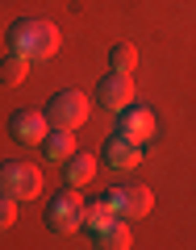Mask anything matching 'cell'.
I'll list each match as a JSON object with an SVG mask.
<instances>
[{
	"label": "cell",
	"mask_w": 196,
	"mask_h": 250,
	"mask_svg": "<svg viewBox=\"0 0 196 250\" xmlns=\"http://www.w3.org/2000/svg\"><path fill=\"white\" fill-rule=\"evenodd\" d=\"M50 134V121H46V108H17V113L9 117V138L13 142H38L42 146V138Z\"/></svg>",
	"instance_id": "cell-7"
},
{
	"label": "cell",
	"mask_w": 196,
	"mask_h": 250,
	"mask_svg": "<svg viewBox=\"0 0 196 250\" xmlns=\"http://www.w3.org/2000/svg\"><path fill=\"white\" fill-rule=\"evenodd\" d=\"M109 200H113V208L121 217H130V221H138V217H146L154 208V196L146 184H117L109 188Z\"/></svg>",
	"instance_id": "cell-5"
},
{
	"label": "cell",
	"mask_w": 196,
	"mask_h": 250,
	"mask_svg": "<svg viewBox=\"0 0 196 250\" xmlns=\"http://www.w3.org/2000/svg\"><path fill=\"white\" fill-rule=\"evenodd\" d=\"M92 175H96V154H88V150H75L63 163V184L67 188H84Z\"/></svg>",
	"instance_id": "cell-10"
},
{
	"label": "cell",
	"mask_w": 196,
	"mask_h": 250,
	"mask_svg": "<svg viewBox=\"0 0 196 250\" xmlns=\"http://www.w3.org/2000/svg\"><path fill=\"white\" fill-rule=\"evenodd\" d=\"M4 42H9V50L25 54L29 62H42L59 50L63 38H59V25L46 21V17H17L9 25V34H4Z\"/></svg>",
	"instance_id": "cell-1"
},
{
	"label": "cell",
	"mask_w": 196,
	"mask_h": 250,
	"mask_svg": "<svg viewBox=\"0 0 196 250\" xmlns=\"http://www.w3.org/2000/svg\"><path fill=\"white\" fill-rule=\"evenodd\" d=\"M109 67H113V71H130V75H134V67H138V46H134V42H117L113 50H109Z\"/></svg>",
	"instance_id": "cell-15"
},
{
	"label": "cell",
	"mask_w": 196,
	"mask_h": 250,
	"mask_svg": "<svg viewBox=\"0 0 196 250\" xmlns=\"http://www.w3.org/2000/svg\"><path fill=\"white\" fill-rule=\"evenodd\" d=\"M96 104L113 108V113H121V108L134 104V80H130V71H109L105 80L96 83Z\"/></svg>",
	"instance_id": "cell-6"
},
{
	"label": "cell",
	"mask_w": 196,
	"mask_h": 250,
	"mask_svg": "<svg viewBox=\"0 0 196 250\" xmlns=\"http://www.w3.org/2000/svg\"><path fill=\"white\" fill-rule=\"evenodd\" d=\"M113 217H117V208H113V200H109V192H105V196H96L92 205H84V229L96 238V233L105 229Z\"/></svg>",
	"instance_id": "cell-13"
},
{
	"label": "cell",
	"mask_w": 196,
	"mask_h": 250,
	"mask_svg": "<svg viewBox=\"0 0 196 250\" xmlns=\"http://www.w3.org/2000/svg\"><path fill=\"white\" fill-rule=\"evenodd\" d=\"M0 188L17 200H34L42 192V171L25 159H4L0 163Z\"/></svg>",
	"instance_id": "cell-3"
},
{
	"label": "cell",
	"mask_w": 196,
	"mask_h": 250,
	"mask_svg": "<svg viewBox=\"0 0 196 250\" xmlns=\"http://www.w3.org/2000/svg\"><path fill=\"white\" fill-rule=\"evenodd\" d=\"M130 242H134V233H130V217H121V213H117L113 221L96 233V246H100V250H125Z\"/></svg>",
	"instance_id": "cell-12"
},
{
	"label": "cell",
	"mask_w": 196,
	"mask_h": 250,
	"mask_svg": "<svg viewBox=\"0 0 196 250\" xmlns=\"http://www.w3.org/2000/svg\"><path fill=\"white\" fill-rule=\"evenodd\" d=\"M71 134H75V129H59V125H50V134L42 138V154L50 163H67L75 154V138Z\"/></svg>",
	"instance_id": "cell-11"
},
{
	"label": "cell",
	"mask_w": 196,
	"mask_h": 250,
	"mask_svg": "<svg viewBox=\"0 0 196 250\" xmlns=\"http://www.w3.org/2000/svg\"><path fill=\"white\" fill-rule=\"evenodd\" d=\"M88 92H80V88H63V92H54L50 100H46V121L50 125H59V129H80L84 121H88Z\"/></svg>",
	"instance_id": "cell-2"
},
{
	"label": "cell",
	"mask_w": 196,
	"mask_h": 250,
	"mask_svg": "<svg viewBox=\"0 0 196 250\" xmlns=\"http://www.w3.org/2000/svg\"><path fill=\"white\" fill-rule=\"evenodd\" d=\"M138 159H142V146L130 142V138H121V134H113L105 146H100V163L113 167V171H134Z\"/></svg>",
	"instance_id": "cell-9"
},
{
	"label": "cell",
	"mask_w": 196,
	"mask_h": 250,
	"mask_svg": "<svg viewBox=\"0 0 196 250\" xmlns=\"http://www.w3.org/2000/svg\"><path fill=\"white\" fill-rule=\"evenodd\" d=\"M17 221V196H9L4 188H0V229H9Z\"/></svg>",
	"instance_id": "cell-16"
},
{
	"label": "cell",
	"mask_w": 196,
	"mask_h": 250,
	"mask_svg": "<svg viewBox=\"0 0 196 250\" xmlns=\"http://www.w3.org/2000/svg\"><path fill=\"white\" fill-rule=\"evenodd\" d=\"M46 225H50V233H75L84 225V200L75 188H63L46 205Z\"/></svg>",
	"instance_id": "cell-4"
},
{
	"label": "cell",
	"mask_w": 196,
	"mask_h": 250,
	"mask_svg": "<svg viewBox=\"0 0 196 250\" xmlns=\"http://www.w3.org/2000/svg\"><path fill=\"white\" fill-rule=\"evenodd\" d=\"M117 134L121 138H130V142H151L154 138V113L151 108H142V104H130V108H121L117 113Z\"/></svg>",
	"instance_id": "cell-8"
},
{
	"label": "cell",
	"mask_w": 196,
	"mask_h": 250,
	"mask_svg": "<svg viewBox=\"0 0 196 250\" xmlns=\"http://www.w3.org/2000/svg\"><path fill=\"white\" fill-rule=\"evenodd\" d=\"M25 75H29V59H25V54L9 50L4 59H0V83H4V88H17Z\"/></svg>",
	"instance_id": "cell-14"
}]
</instances>
